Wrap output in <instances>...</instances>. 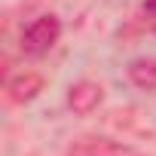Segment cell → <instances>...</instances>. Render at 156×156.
Masks as SVG:
<instances>
[{"instance_id":"cell-1","label":"cell","mask_w":156,"mask_h":156,"mask_svg":"<svg viewBox=\"0 0 156 156\" xmlns=\"http://www.w3.org/2000/svg\"><path fill=\"white\" fill-rule=\"evenodd\" d=\"M61 37V22L58 16H37L25 31H22V52L31 58L46 55Z\"/></svg>"},{"instance_id":"cell-3","label":"cell","mask_w":156,"mask_h":156,"mask_svg":"<svg viewBox=\"0 0 156 156\" xmlns=\"http://www.w3.org/2000/svg\"><path fill=\"white\" fill-rule=\"evenodd\" d=\"M104 98V89L92 80H80V83H73L70 92H67V104L73 113H80V116H89Z\"/></svg>"},{"instance_id":"cell-2","label":"cell","mask_w":156,"mask_h":156,"mask_svg":"<svg viewBox=\"0 0 156 156\" xmlns=\"http://www.w3.org/2000/svg\"><path fill=\"white\" fill-rule=\"evenodd\" d=\"M64 156H141L135 147L110 141V138H80L76 144L67 147Z\"/></svg>"},{"instance_id":"cell-6","label":"cell","mask_w":156,"mask_h":156,"mask_svg":"<svg viewBox=\"0 0 156 156\" xmlns=\"http://www.w3.org/2000/svg\"><path fill=\"white\" fill-rule=\"evenodd\" d=\"M144 12L150 16V28H153V34H156V0H150V3L144 6Z\"/></svg>"},{"instance_id":"cell-5","label":"cell","mask_w":156,"mask_h":156,"mask_svg":"<svg viewBox=\"0 0 156 156\" xmlns=\"http://www.w3.org/2000/svg\"><path fill=\"white\" fill-rule=\"evenodd\" d=\"M129 80L138 89H156V58H135L129 64Z\"/></svg>"},{"instance_id":"cell-4","label":"cell","mask_w":156,"mask_h":156,"mask_svg":"<svg viewBox=\"0 0 156 156\" xmlns=\"http://www.w3.org/2000/svg\"><path fill=\"white\" fill-rule=\"evenodd\" d=\"M43 76L40 73H34V70H25V73H19V76H12V80L6 83V98H9V104H28V101H34L40 92H43Z\"/></svg>"}]
</instances>
